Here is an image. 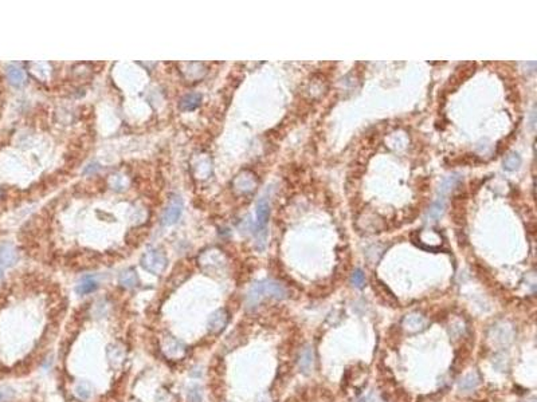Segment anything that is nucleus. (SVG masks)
<instances>
[{
    "mask_svg": "<svg viewBox=\"0 0 537 402\" xmlns=\"http://www.w3.org/2000/svg\"><path fill=\"white\" fill-rule=\"evenodd\" d=\"M287 291L283 284L274 280H262L257 281L251 285L246 298L247 309H254L263 298H274V299H283L286 298Z\"/></svg>",
    "mask_w": 537,
    "mask_h": 402,
    "instance_id": "nucleus-1",
    "label": "nucleus"
},
{
    "mask_svg": "<svg viewBox=\"0 0 537 402\" xmlns=\"http://www.w3.org/2000/svg\"><path fill=\"white\" fill-rule=\"evenodd\" d=\"M270 215V205L266 196L261 197L257 204V221H255V238L257 248L263 250L266 246V225Z\"/></svg>",
    "mask_w": 537,
    "mask_h": 402,
    "instance_id": "nucleus-2",
    "label": "nucleus"
},
{
    "mask_svg": "<svg viewBox=\"0 0 537 402\" xmlns=\"http://www.w3.org/2000/svg\"><path fill=\"white\" fill-rule=\"evenodd\" d=\"M167 256L163 251L157 250V248H151L142 255L141 258V266L142 268L147 269L148 272L153 273V275H159L167 267Z\"/></svg>",
    "mask_w": 537,
    "mask_h": 402,
    "instance_id": "nucleus-3",
    "label": "nucleus"
},
{
    "mask_svg": "<svg viewBox=\"0 0 537 402\" xmlns=\"http://www.w3.org/2000/svg\"><path fill=\"white\" fill-rule=\"evenodd\" d=\"M161 352L167 358L180 359L185 354V346L181 340L172 335H165L161 339Z\"/></svg>",
    "mask_w": 537,
    "mask_h": 402,
    "instance_id": "nucleus-4",
    "label": "nucleus"
},
{
    "mask_svg": "<svg viewBox=\"0 0 537 402\" xmlns=\"http://www.w3.org/2000/svg\"><path fill=\"white\" fill-rule=\"evenodd\" d=\"M181 212H183V200H181L180 196H173L172 199L169 200L168 205L165 208L164 213H163V224L164 225H172L180 219Z\"/></svg>",
    "mask_w": 537,
    "mask_h": 402,
    "instance_id": "nucleus-5",
    "label": "nucleus"
},
{
    "mask_svg": "<svg viewBox=\"0 0 537 402\" xmlns=\"http://www.w3.org/2000/svg\"><path fill=\"white\" fill-rule=\"evenodd\" d=\"M228 322V314L224 309L216 310L215 313L212 314L208 319V330L212 332V334H219Z\"/></svg>",
    "mask_w": 537,
    "mask_h": 402,
    "instance_id": "nucleus-6",
    "label": "nucleus"
},
{
    "mask_svg": "<svg viewBox=\"0 0 537 402\" xmlns=\"http://www.w3.org/2000/svg\"><path fill=\"white\" fill-rule=\"evenodd\" d=\"M403 327L408 332L423 331L427 327V320L424 319L420 314H410L404 318Z\"/></svg>",
    "mask_w": 537,
    "mask_h": 402,
    "instance_id": "nucleus-7",
    "label": "nucleus"
},
{
    "mask_svg": "<svg viewBox=\"0 0 537 402\" xmlns=\"http://www.w3.org/2000/svg\"><path fill=\"white\" fill-rule=\"evenodd\" d=\"M298 366L304 374H309L314 366V352L312 346H305L298 356Z\"/></svg>",
    "mask_w": 537,
    "mask_h": 402,
    "instance_id": "nucleus-8",
    "label": "nucleus"
},
{
    "mask_svg": "<svg viewBox=\"0 0 537 402\" xmlns=\"http://www.w3.org/2000/svg\"><path fill=\"white\" fill-rule=\"evenodd\" d=\"M106 357L112 366L120 367L125 361V349L120 343L110 344L106 350Z\"/></svg>",
    "mask_w": 537,
    "mask_h": 402,
    "instance_id": "nucleus-9",
    "label": "nucleus"
},
{
    "mask_svg": "<svg viewBox=\"0 0 537 402\" xmlns=\"http://www.w3.org/2000/svg\"><path fill=\"white\" fill-rule=\"evenodd\" d=\"M16 262H18L16 248L10 243H4L0 247V264L3 267H12Z\"/></svg>",
    "mask_w": 537,
    "mask_h": 402,
    "instance_id": "nucleus-10",
    "label": "nucleus"
},
{
    "mask_svg": "<svg viewBox=\"0 0 537 402\" xmlns=\"http://www.w3.org/2000/svg\"><path fill=\"white\" fill-rule=\"evenodd\" d=\"M199 262L200 264H202V267H203L204 269H215V268H219L222 264V258H220V255L219 254H215L214 251H210V252H207V254H204L202 255V258L199 259Z\"/></svg>",
    "mask_w": 537,
    "mask_h": 402,
    "instance_id": "nucleus-11",
    "label": "nucleus"
},
{
    "mask_svg": "<svg viewBox=\"0 0 537 402\" xmlns=\"http://www.w3.org/2000/svg\"><path fill=\"white\" fill-rule=\"evenodd\" d=\"M200 101H202L200 94H187V95L181 98L180 103H179V109H180L181 111H192V110L199 107Z\"/></svg>",
    "mask_w": 537,
    "mask_h": 402,
    "instance_id": "nucleus-12",
    "label": "nucleus"
},
{
    "mask_svg": "<svg viewBox=\"0 0 537 402\" xmlns=\"http://www.w3.org/2000/svg\"><path fill=\"white\" fill-rule=\"evenodd\" d=\"M7 78L8 81H10V83L16 87L23 86L24 82H26V74H24V71L22 70L20 67L14 66V65H12V66H8Z\"/></svg>",
    "mask_w": 537,
    "mask_h": 402,
    "instance_id": "nucleus-13",
    "label": "nucleus"
},
{
    "mask_svg": "<svg viewBox=\"0 0 537 402\" xmlns=\"http://www.w3.org/2000/svg\"><path fill=\"white\" fill-rule=\"evenodd\" d=\"M479 382H481V377H479L477 371H473V373H469L467 375H465L459 381V389L462 391H471L478 386Z\"/></svg>",
    "mask_w": 537,
    "mask_h": 402,
    "instance_id": "nucleus-14",
    "label": "nucleus"
},
{
    "mask_svg": "<svg viewBox=\"0 0 537 402\" xmlns=\"http://www.w3.org/2000/svg\"><path fill=\"white\" fill-rule=\"evenodd\" d=\"M98 287V283L94 277L91 276H85L83 279H81L77 287H75V291L79 295H86V294H90L93 291H95Z\"/></svg>",
    "mask_w": 537,
    "mask_h": 402,
    "instance_id": "nucleus-15",
    "label": "nucleus"
},
{
    "mask_svg": "<svg viewBox=\"0 0 537 402\" xmlns=\"http://www.w3.org/2000/svg\"><path fill=\"white\" fill-rule=\"evenodd\" d=\"M255 184L257 183H255L254 177L249 175V173L240 175V176L235 180V188L239 192H243V193L253 191L255 188Z\"/></svg>",
    "mask_w": 537,
    "mask_h": 402,
    "instance_id": "nucleus-16",
    "label": "nucleus"
},
{
    "mask_svg": "<svg viewBox=\"0 0 537 402\" xmlns=\"http://www.w3.org/2000/svg\"><path fill=\"white\" fill-rule=\"evenodd\" d=\"M118 281H120V284H121L122 287H125V289H132V287L138 284V276H137V273L134 272L133 269H126V271H124V272L120 275Z\"/></svg>",
    "mask_w": 537,
    "mask_h": 402,
    "instance_id": "nucleus-17",
    "label": "nucleus"
},
{
    "mask_svg": "<svg viewBox=\"0 0 537 402\" xmlns=\"http://www.w3.org/2000/svg\"><path fill=\"white\" fill-rule=\"evenodd\" d=\"M91 391H93V387H91L90 383L86 382V381H81V382H78L74 386L75 397L79 399H83V401L90 398Z\"/></svg>",
    "mask_w": 537,
    "mask_h": 402,
    "instance_id": "nucleus-18",
    "label": "nucleus"
},
{
    "mask_svg": "<svg viewBox=\"0 0 537 402\" xmlns=\"http://www.w3.org/2000/svg\"><path fill=\"white\" fill-rule=\"evenodd\" d=\"M520 165H521V158H520V156L516 154V153L509 154V156L504 160V168H505L506 170H516Z\"/></svg>",
    "mask_w": 537,
    "mask_h": 402,
    "instance_id": "nucleus-19",
    "label": "nucleus"
},
{
    "mask_svg": "<svg viewBox=\"0 0 537 402\" xmlns=\"http://www.w3.org/2000/svg\"><path fill=\"white\" fill-rule=\"evenodd\" d=\"M351 283H352L355 287L357 289H361L364 287L365 284V275L361 269H355V272L352 273V277H351Z\"/></svg>",
    "mask_w": 537,
    "mask_h": 402,
    "instance_id": "nucleus-20",
    "label": "nucleus"
},
{
    "mask_svg": "<svg viewBox=\"0 0 537 402\" xmlns=\"http://www.w3.org/2000/svg\"><path fill=\"white\" fill-rule=\"evenodd\" d=\"M188 402H203L202 394H200V389L198 386L191 387L188 390Z\"/></svg>",
    "mask_w": 537,
    "mask_h": 402,
    "instance_id": "nucleus-21",
    "label": "nucleus"
},
{
    "mask_svg": "<svg viewBox=\"0 0 537 402\" xmlns=\"http://www.w3.org/2000/svg\"><path fill=\"white\" fill-rule=\"evenodd\" d=\"M14 395V393H12V390H10V389H3V390H0V402L2 401H7V399H10Z\"/></svg>",
    "mask_w": 537,
    "mask_h": 402,
    "instance_id": "nucleus-22",
    "label": "nucleus"
},
{
    "mask_svg": "<svg viewBox=\"0 0 537 402\" xmlns=\"http://www.w3.org/2000/svg\"><path fill=\"white\" fill-rule=\"evenodd\" d=\"M257 402H271L270 395H269V394H262V395H259L258 399H257Z\"/></svg>",
    "mask_w": 537,
    "mask_h": 402,
    "instance_id": "nucleus-23",
    "label": "nucleus"
},
{
    "mask_svg": "<svg viewBox=\"0 0 537 402\" xmlns=\"http://www.w3.org/2000/svg\"><path fill=\"white\" fill-rule=\"evenodd\" d=\"M359 402H375V401L371 398V395H367V397H363L361 399H359Z\"/></svg>",
    "mask_w": 537,
    "mask_h": 402,
    "instance_id": "nucleus-24",
    "label": "nucleus"
},
{
    "mask_svg": "<svg viewBox=\"0 0 537 402\" xmlns=\"http://www.w3.org/2000/svg\"><path fill=\"white\" fill-rule=\"evenodd\" d=\"M3 277V271H2V268H0V279Z\"/></svg>",
    "mask_w": 537,
    "mask_h": 402,
    "instance_id": "nucleus-25",
    "label": "nucleus"
},
{
    "mask_svg": "<svg viewBox=\"0 0 537 402\" xmlns=\"http://www.w3.org/2000/svg\"><path fill=\"white\" fill-rule=\"evenodd\" d=\"M524 402H536V401H534V398H532L530 401H524Z\"/></svg>",
    "mask_w": 537,
    "mask_h": 402,
    "instance_id": "nucleus-26",
    "label": "nucleus"
}]
</instances>
